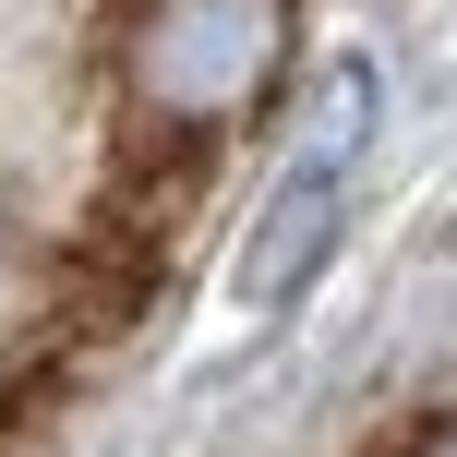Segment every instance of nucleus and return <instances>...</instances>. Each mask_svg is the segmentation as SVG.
<instances>
[{
	"label": "nucleus",
	"instance_id": "obj_1",
	"mask_svg": "<svg viewBox=\"0 0 457 457\" xmlns=\"http://www.w3.org/2000/svg\"><path fill=\"white\" fill-rule=\"evenodd\" d=\"M289 61V0H145L120 37V85L157 133H217Z\"/></svg>",
	"mask_w": 457,
	"mask_h": 457
},
{
	"label": "nucleus",
	"instance_id": "obj_2",
	"mask_svg": "<svg viewBox=\"0 0 457 457\" xmlns=\"http://www.w3.org/2000/svg\"><path fill=\"white\" fill-rule=\"evenodd\" d=\"M337 228H349V157H277V181H265V205H253L241 228V265H228V289L253 301V313H277V301H301L325 277V253H337Z\"/></svg>",
	"mask_w": 457,
	"mask_h": 457
},
{
	"label": "nucleus",
	"instance_id": "obj_3",
	"mask_svg": "<svg viewBox=\"0 0 457 457\" xmlns=\"http://www.w3.org/2000/svg\"><path fill=\"white\" fill-rule=\"evenodd\" d=\"M410 457H457V421H434V434H421V445H410Z\"/></svg>",
	"mask_w": 457,
	"mask_h": 457
}]
</instances>
